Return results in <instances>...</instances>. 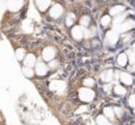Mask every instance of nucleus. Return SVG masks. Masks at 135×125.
Returning <instances> with one entry per match:
<instances>
[{
  "label": "nucleus",
  "instance_id": "obj_1",
  "mask_svg": "<svg viewBox=\"0 0 135 125\" xmlns=\"http://www.w3.org/2000/svg\"><path fill=\"white\" fill-rule=\"evenodd\" d=\"M80 97L82 98L83 100H85V101H90L91 98H93V93L88 90H81Z\"/></svg>",
  "mask_w": 135,
  "mask_h": 125
},
{
  "label": "nucleus",
  "instance_id": "obj_2",
  "mask_svg": "<svg viewBox=\"0 0 135 125\" xmlns=\"http://www.w3.org/2000/svg\"><path fill=\"white\" fill-rule=\"evenodd\" d=\"M122 79H123V81H125V82L128 83V85H130V83H131V81H132L131 77H130L129 75H127V74H123Z\"/></svg>",
  "mask_w": 135,
  "mask_h": 125
},
{
  "label": "nucleus",
  "instance_id": "obj_3",
  "mask_svg": "<svg viewBox=\"0 0 135 125\" xmlns=\"http://www.w3.org/2000/svg\"><path fill=\"white\" fill-rule=\"evenodd\" d=\"M119 62H120V65H125V64H126V56H125L124 54L120 55V57H119Z\"/></svg>",
  "mask_w": 135,
  "mask_h": 125
},
{
  "label": "nucleus",
  "instance_id": "obj_4",
  "mask_svg": "<svg viewBox=\"0 0 135 125\" xmlns=\"http://www.w3.org/2000/svg\"><path fill=\"white\" fill-rule=\"evenodd\" d=\"M115 92H116L117 94H124L125 90L123 88H120V86H116V88H115Z\"/></svg>",
  "mask_w": 135,
  "mask_h": 125
},
{
  "label": "nucleus",
  "instance_id": "obj_5",
  "mask_svg": "<svg viewBox=\"0 0 135 125\" xmlns=\"http://www.w3.org/2000/svg\"><path fill=\"white\" fill-rule=\"evenodd\" d=\"M120 11H123V8L122 6H117V8H114L111 11V13L112 14H115V13H117V12H120Z\"/></svg>",
  "mask_w": 135,
  "mask_h": 125
},
{
  "label": "nucleus",
  "instance_id": "obj_6",
  "mask_svg": "<svg viewBox=\"0 0 135 125\" xmlns=\"http://www.w3.org/2000/svg\"><path fill=\"white\" fill-rule=\"evenodd\" d=\"M130 104L135 105V96H132V97L130 98Z\"/></svg>",
  "mask_w": 135,
  "mask_h": 125
},
{
  "label": "nucleus",
  "instance_id": "obj_7",
  "mask_svg": "<svg viewBox=\"0 0 135 125\" xmlns=\"http://www.w3.org/2000/svg\"><path fill=\"white\" fill-rule=\"evenodd\" d=\"M108 22H109V18H108V17H105V18L102 20V23L104 24V25H106Z\"/></svg>",
  "mask_w": 135,
  "mask_h": 125
},
{
  "label": "nucleus",
  "instance_id": "obj_8",
  "mask_svg": "<svg viewBox=\"0 0 135 125\" xmlns=\"http://www.w3.org/2000/svg\"><path fill=\"white\" fill-rule=\"evenodd\" d=\"M93 83H94V81L90 80V79H88V80H85V85H87V86H93Z\"/></svg>",
  "mask_w": 135,
  "mask_h": 125
}]
</instances>
